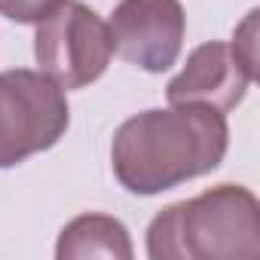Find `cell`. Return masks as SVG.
Masks as SVG:
<instances>
[{
  "label": "cell",
  "mask_w": 260,
  "mask_h": 260,
  "mask_svg": "<svg viewBox=\"0 0 260 260\" xmlns=\"http://www.w3.org/2000/svg\"><path fill=\"white\" fill-rule=\"evenodd\" d=\"M230 147L226 116L205 104H172L125 119L110 147L116 181L138 196H156L214 172Z\"/></svg>",
  "instance_id": "obj_1"
},
{
  "label": "cell",
  "mask_w": 260,
  "mask_h": 260,
  "mask_svg": "<svg viewBox=\"0 0 260 260\" xmlns=\"http://www.w3.org/2000/svg\"><path fill=\"white\" fill-rule=\"evenodd\" d=\"M153 260H254L260 254V205L248 187L220 184L162 208L147 226Z\"/></svg>",
  "instance_id": "obj_2"
},
{
  "label": "cell",
  "mask_w": 260,
  "mask_h": 260,
  "mask_svg": "<svg viewBox=\"0 0 260 260\" xmlns=\"http://www.w3.org/2000/svg\"><path fill=\"white\" fill-rule=\"evenodd\" d=\"M71 122L64 89L46 74L16 68L0 74V169L55 147Z\"/></svg>",
  "instance_id": "obj_3"
},
{
  "label": "cell",
  "mask_w": 260,
  "mask_h": 260,
  "mask_svg": "<svg viewBox=\"0 0 260 260\" xmlns=\"http://www.w3.org/2000/svg\"><path fill=\"white\" fill-rule=\"evenodd\" d=\"M34 55L40 74H46L55 86L64 92L83 89L95 83L113 58L110 28L80 0H61L49 16L37 22Z\"/></svg>",
  "instance_id": "obj_4"
},
{
  "label": "cell",
  "mask_w": 260,
  "mask_h": 260,
  "mask_svg": "<svg viewBox=\"0 0 260 260\" xmlns=\"http://www.w3.org/2000/svg\"><path fill=\"white\" fill-rule=\"evenodd\" d=\"M107 28L119 58L147 74H162L181 55L187 16L181 0H119Z\"/></svg>",
  "instance_id": "obj_5"
},
{
  "label": "cell",
  "mask_w": 260,
  "mask_h": 260,
  "mask_svg": "<svg viewBox=\"0 0 260 260\" xmlns=\"http://www.w3.org/2000/svg\"><path fill=\"white\" fill-rule=\"evenodd\" d=\"M257 77L242 64L233 46L211 40L190 52L184 71L166 86L169 104H205L220 113L233 110Z\"/></svg>",
  "instance_id": "obj_6"
},
{
  "label": "cell",
  "mask_w": 260,
  "mask_h": 260,
  "mask_svg": "<svg viewBox=\"0 0 260 260\" xmlns=\"http://www.w3.org/2000/svg\"><path fill=\"white\" fill-rule=\"evenodd\" d=\"M132 251V239L128 230L110 217V214H80L74 217L55 245L58 260H80V257H113V260H128Z\"/></svg>",
  "instance_id": "obj_7"
},
{
  "label": "cell",
  "mask_w": 260,
  "mask_h": 260,
  "mask_svg": "<svg viewBox=\"0 0 260 260\" xmlns=\"http://www.w3.org/2000/svg\"><path fill=\"white\" fill-rule=\"evenodd\" d=\"M58 4L61 0H0V16L19 25H37Z\"/></svg>",
  "instance_id": "obj_8"
},
{
  "label": "cell",
  "mask_w": 260,
  "mask_h": 260,
  "mask_svg": "<svg viewBox=\"0 0 260 260\" xmlns=\"http://www.w3.org/2000/svg\"><path fill=\"white\" fill-rule=\"evenodd\" d=\"M233 52L242 58V64L257 77V10H251L245 16V22L236 28V37H233Z\"/></svg>",
  "instance_id": "obj_9"
}]
</instances>
